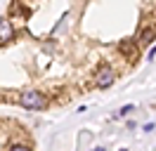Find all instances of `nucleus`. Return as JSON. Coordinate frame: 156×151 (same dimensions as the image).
Listing matches in <instances>:
<instances>
[{"instance_id":"f03ea898","label":"nucleus","mask_w":156,"mask_h":151,"mask_svg":"<svg viewBox=\"0 0 156 151\" xmlns=\"http://www.w3.org/2000/svg\"><path fill=\"white\" fill-rule=\"evenodd\" d=\"M114 80H116V73H114V68H111V66H104V68L97 73V87H102V90L109 87Z\"/></svg>"},{"instance_id":"423d86ee","label":"nucleus","mask_w":156,"mask_h":151,"mask_svg":"<svg viewBox=\"0 0 156 151\" xmlns=\"http://www.w3.org/2000/svg\"><path fill=\"white\" fill-rule=\"evenodd\" d=\"M10 149H12V151H26L29 146H26V144H12Z\"/></svg>"},{"instance_id":"f257e3e1","label":"nucleus","mask_w":156,"mask_h":151,"mask_svg":"<svg viewBox=\"0 0 156 151\" xmlns=\"http://www.w3.org/2000/svg\"><path fill=\"white\" fill-rule=\"evenodd\" d=\"M19 102L24 109H29V111H40L43 106H45V97H43V92H38V90H29V92H24L19 97Z\"/></svg>"},{"instance_id":"7ed1b4c3","label":"nucleus","mask_w":156,"mask_h":151,"mask_svg":"<svg viewBox=\"0 0 156 151\" xmlns=\"http://www.w3.org/2000/svg\"><path fill=\"white\" fill-rule=\"evenodd\" d=\"M12 33H14V31H12L10 21H0V43H7L12 38Z\"/></svg>"},{"instance_id":"20e7f679","label":"nucleus","mask_w":156,"mask_h":151,"mask_svg":"<svg viewBox=\"0 0 156 151\" xmlns=\"http://www.w3.org/2000/svg\"><path fill=\"white\" fill-rule=\"evenodd\" d=\"M154 36H156V28L154 26H147L142 33H140V43H151L154 40Z\"/></svg>"},{"instance_id":"39448f33","label":"nucleus","mask_w":156,"mask_h":151,"mask_svg":"<svg viewBox=\"0 0 156 151\" xmlns=\"http://www.w3.org/2000/svg\"><path fill=\"white\" fill-rule=\"evenodd\" d=\"M130 111H135V106H133V104H126V106H123V109H121L118 113H121V116H128Z\"/></svg>"}]
</instances>
